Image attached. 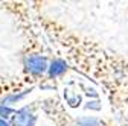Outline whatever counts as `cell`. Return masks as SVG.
I'll list each match as a JSON object with an SVG mask.
<instances>
[{"label": "cell", "mask_w": 128, "mask_h": 126, "mask_svg": "<svg viewBox=\"0 0 128 126\" xmlns=\"http://www.w3.org/2000/svg\"><path fill=\"white\" fill-rule=\"evenodd\" d=\"M28 65H29L30 71L40 73V71H44V68H46V61H44V58H40V56H32L28 62Z\"/></svg>", "instance_id": "cell-1"}, {"label": "cell", "mask_w": 128, "mask_h": 126, "mask_svg": "<svg viewBox=\"0 0 128 126\" xmlns=\"http://www.w3.org/2000/svg\"><path fill=\"white\" fill-rule=\"evenodd\" d=\"M64 70H66V64H64L62 61H56V62H54V64H52L50 74H52V76H55V74H60V73H62Z\"/></svg>", "instance_id": "cell-2"}]
</instances>
